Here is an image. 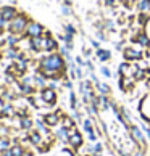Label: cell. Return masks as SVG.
<instances>
[{
    "label": "cell",
    "mask_w": 150,
    "mask_h": 156,
    "mask_svg": "<svg viewBox=\"0 0 150 156\" xmlns=\"http://www.w3.org/2000/svg\"><path fill=\"white\" fill-rule=\"evenodd\" d=\"M29 21H31V18L27 16V13H24V11H20V13L16 15L13 20H11V23H10V31H8V32L16 34V36H21V37H23V34H24L27 24H29Z\"/></svg>",
    "instance_id": "obj_2"
},
{
    "label": "cell",
    "mask_w": 150,
    "mask_h": 156,
    "mask_svg": "<svg viewBox=\"0 0 150 156\" xmlns=\"http://www.w3.org/2000/svg\"><path fill=\"white\" fill-rule=\"evenodd\" d=\"M3 60V50H0V61Z\"/></svg>",
    "instance_id": "obj_46"
},
{
    "label": "cell",
    "mask_w": 150,
    "mask_h": 156,
    "mask_svg": "<svg viewBox=\"0 0 150 156\" xmlns=\"http://www.w3.org/2000/svg\"><path fill=\"white\" fill-rule=\"evenodd\" d=\"M11 145H13V140L10 138V135H7V137H0V151L11 148Z\"/></svg>",
    "instance_id": "obj_27"
},
{
    "label": "cell",
    "mask_w": 150,
    "mask_h": 156,
    "mask_svg": "<svg viewBox=\"0 0 150 156\" xmlns=\"http://www.w3.org/2000/svg\"><path fill=\"white\" fill-rule=\"evenodd\" d=\"M82 68L89 69L90 73H94V71H95V66H94V63L90 61V58H86V61H84V66H82Z\"/></svg>",
    "instance_id": "obj_32"
},
{
    "label": "cell",
    "mask_w": 150,
    "mask_h": 156,
    "mask_svg": "<svg viewBox=\"0 0 150 156\" xmlns=\"http://www.w3.org/2000/svg\"><path fill=\"white\" fill-rule=\"evenodd\" d=\"M55 138L57 140H60L61 143H68V138H70V132L68 129H65L63 126H60L58 130H55Z\"/></svg>",
    "instance_id": "obj_19"
},
{
    "label": "cell",
    "mask_w": 150,
    "mask_h": 156,
    "mask_svg": "<svg viewBox=\"0 0 150 156\" xmlns=\"http://www.w3.org/2000/svg\"><path fill=\"white\" fill-rule=\"evenodd\" d=\"M60 10H61V15H63V16H73V15H74V13H73V7H66V5H61Z\"/></svg>",
    "instance_id": "obj_31"
},
{
    "label": "cell",
    "mask_w": 150,
    "mask_h": 156,
    "mask_svg": "<svg viewBox=\"0 0 150 156\" xmlns=\"http://www.w3.org/2000/svg\"><path fill=\"white\" fill-rule=\"evenodd\" d=\"M82 129L86 130V134H89V132H94V130H95L94 119H90V118H86V119H82Z\"/></svg>",
    "instance_id": "obj_26"
},
{
    "label": "cell",
    "mask_w": 150,
    "mask_h": 156,
    "mask_svg": "<svg viewBox=\"0 0 150 156\" xmlns=\"http://www.w3.org/2000/svg\"><path fill=\"white\" fill-rule=\"evenodd\" d=\"M74 61H76V65H78V66H84L86 58H84V56H76V58H74Z\"/></svg>",
    "instance_id": "obj_38"
},
{
    "label": "cell",
    "mask_w": 150,
    "mask_h": 156,
    "mask_svg": "<svg viewBox=\"0 0 150 156\" xmlns=\"http://www.w3.org/2000/svg\"><path fill=\"white\" fill-rule=\"evenodd\" d=\"M16 116V108L13 103H5L3 106H0V119H8Z\"/></svg>",
    "instance_id": "obj_12"
},
{
    "label": "cell",
    "mask_w": 150,
    "mask_h": 156,
    "mask_svg": "<svg viewBox=\"0 0 150 156\" xmlns=\"http://www.w3.org/2000/svg\"><path fill=\"white\" fill-rule=\"evenodd\" d=\"M100 74L103 77H107V79H110L113 76V73H112V69L108 68V66H100Z\"/></svg>",
    "instance_id": "obj_30"
},
{
    "label": "cell",
    "mask_w": 150,
    "mask_h": 156,
    "mask_svg": "<svg viewBox=\"0 0 150 156\" xmlns=\"http://www.w3.org/2000/svg\"><path fill=\"white\" fill-rule=\"evenodd\" d=\"M39 95L42 97V100L47 103L49 106H55L57 105V100H58V92L50 89V87H44L39 90Z\"/></svg>",
    "instance_id": "obj_7"
},
{
    "label": "cell",
    "mask_w": 150,
    "mask_h": 156,
    "mask_svg": "<svg viewBox=\"0 0 150 156\" xmlns=\"http://www.w3.org/2000/svg\"><path fill=\"white\" fill-rule=\"evenodd\" d=\"M70 132V138H68V143H70L71 150H79L81 147L84 145V137L82 134L76 129V127H73V129L68 130Z\"/></svg>",
    "instance_id": "obj_8"
},
{
    "label": "cell",
    "mask_w": 150,
    "mask_h": 156,
    "mask_svg": "<svg viewBox=\"0 0 150 156\" xmlns=\"http://www.w3.org/2000/svg\"><path fill=\"white\" fill-rule=\"evenodd\" d=\"M29 51L31 53H44V36L29 39Z\"/></svg>",
    "instance_id": "obj_11"
},
{
    "label": "cell",
    "mask_w": 150,
    "mask_h": 156,
    "mask_svg": "<svg viewBox=\"0 0 150 156\" xmlns=\"http://www.w3.org/2000/svg\"><path fill=\"white\" fill-rule=\"evenodd\" d=\"M58 48L60 44L57 37H44V53H55V51H58Z\"/></svg>",
    "instance_id": "obj_10"
},
{
    "label": "cell",
    "mask_w": 150,
    "mask_h": 156,
    "mask_svg": "<svg viewBox=\"0 0 150 156\" xmlns=\"http://www.w3.org/2000/svg\"><path fill=\"white\" fill-rule=\"evenodd\" d=\"M121 53H123V60H124V61H129V63H136L137 60L142 58V48H141L137 44H134V45H126Z\"/></svg>",
    "instance_id": "obj_3"
},
{
    "label": "cell",
    "mask_w": 150,
    "mask_h": 156,
    "mask_svg": "<svg viewBox=\"0 0 150 156\" xmlns=\"http://www.w3.org/2000/svg\"><path fill=\"white\" fill-rule=\"evenodd\" d=\"M47 84H49V79H45L40 73H36V74H34V85H36L37 90L47 87Z\"/></svg>",
    "instance_id": "obj_20"
},
{
    "label": "cell",
    "mask_w": 150,
    "mask_h": 156,
    "mask_svg": "<svg viewBox=\"0 0 150 156\" xmlns=\"http://www.w3.org/2000/svg\"><path fill=\"white\" fill-rule=\"evenodd\" d=\"M144 29H145V32H147V34H148V36H150V21L147 23V26H145V27H144Z\"/></svg>",
    "instance_id": "obj_43"
},
{
    "label": "cell",
    "mask_w": 150,
    "mask_h": 156,
    "mask_svg": "<svg viewBox=\"0 0 150 156\" xmlns=\"http://www.w3.org/2000/svg\"><path fill=\"white\" fill-rule=\"evenodd\" d=\"M47 87H50V89H53V90L58 92V89H60V80H49Z\"/></svg>",
    "instance_id": "obj_33"
},
{
    "label": "cell",
    "mask_w": 150,
    "mask_h": 156,
    "mask_svg": "<svg viewBox=\"0 0 150 156\" xmlns=\"http://www.w3.org/2000/svg\"><path fill=\"white\" fill-rule=\"evenodd\" d=\"M148 21H150V13H145V11H141V13L136 16V23L142 27V29L147 26Z\"/></svg>",
    "instance_id": "obj_23"
},
{
    "label": "cell",
    "mask_w": 150,
    "mask_h": 156,
    "mask_svg": "<svg viewBox=\"0 0 150 156\" xmlns=\"http://www.w3.org/2000/svg\"><path fill=\"white\" fill-rule=\"evenodd\" d=\"M124 47H126V40H124V39L115 44V48H116V50H119V51H123V48H124Z\"/></svg>",
    "instance_id": "obj_36"
},
{
    "label": "cell",
    "mask_w": 150,
    "mask_h": 156,
    "mask_svg": "<svg viewBox=\"0 0 150 156\" xmlns=\"http://www.w3.org/2000/svg\"><path fill=\"white\" fill-rule=\"evenodd\" d=\"M0 7H2V0H0Z\"/></svg>",
    "instance_id": "obj_49"
},
{
    "label": "cell",
    "mask_w": 150,
    "mask_h": 156,
    "mask_svg": "<svg viewBox=\"0 0 150 156\" xmlns=\"http://www.w3.org/2000/svg\"><path fill=\"white\" fill-rule=\"evenodd\" d=\"M63 29H65V32L73 34V36H76V34H78V29H76V26H74L73 23H65V24H63Z\"/></svg>",
    "instance_id": "obj_28"
},
{
    "label": "cell",
    "mask_w": 150,
    "mask_h": 156,
    "mask_svg": "<svg viewBox=\"0 0 150 156\" xmlns=\"http://www.w3.org/2000/svg\"><path fill=\"white\" fill-rule=\"evenodd\" d=\"M42 119H44V122L47 124L49 127H57L60 124V121H61V118L57 114L55 111H52V113H47V114H44L42 116Z\"/></svg>",
    "instance_id": "obj_16"
},
{
    "label": "cell",
    "mask_w": 150,
    "mask_h": 156,
    "mask_svg": "<svg viewBox=\"0 0 150 156\" xmlns=\"http://www.w3.org/2000/svg\"><path fill=\"white\" fill-rule=\"evenodd\" d=\"M63 87L68 89V90H73V80L71 79H65L63 80Z\"/></svg>",
    "instance_id": "obj_37"
},
{
    "label": "cell",
    "mask_w": 150,
    "mask_h": 156,
    "mask_svg": "<svg viewBox=\"0 0 150 156\" xmlns=\"http://www.w3.org/2000/svg\"><path fill=\"white\" fill-rule=\"evenodd\" d=\"M95 37L99 39V42H103V40H107V39H108V36L105 34V31H97Z\"/></svg>",
    "instance_id": "obj_34"
},
{
    "label": "cell",
    "mask_w": 150,
    "mask_h": 156,
    "mask_svg": "<svg viewBox=\"0 0 150 156\" xmlns=\"http://www.w3.org/2000/svg\"><path fill=\"white\" fill-rule=\"evenodd\" d=\"M129 134L132 137V140H134L137 145H139V148L142 150H145V137H144V130L141 129L139 126H136V124H131L129 126Z\"/></svg>",
    "instance_id": "obj_6"
},
{
    "label": "cell",
    "mask_w": 150,
    "mask_h": 156,
    "mask_svg": "<svg viewBox=\"0 0 150 156\" xmlns=\"http://www.w3.org/2000/svg\"><path fill=\"white\" fill-rule=\"evenodd\" d=\"M0 156H13V153H11V150H3V151H0Z\"/></svg>",
    "instance_id": "obj_41"
},
{
    "label": "cell",
    "mask_w": 150,
    "mask_h": 156,
    "mask_svg": "<svg viewBox=\"0 0 150 156\" xmlns=\"http://www.w3.org/2000/svg\"><path fill=\"white\" fill-rule=\"evenodd\" d=\"M95 58L99 60L100 63H108V61H112L113 60V53L110 50H107V48H97L95 50Z\"/></svg>",
    "instance_id": "obj_15"
},
{
    "label": "cell",
    "mask_w": 150,
    "mask_h": 156,
    "mask_svg": "<svg viewBox=\"0 0 150 156\" xmlns=\"http://www.w3.org/2000/svg\"><path fill=\"white\" fill-rule=\"evenodd\" d=\"M82 56L84 58H90L92 56V48H87L86 45H82Z\"/></svg>",
    "instance_id": "obj_35"
},
{
    "label": "cell",
    "mask_w": 150,
    "mask_h": 156,
    "mask_svg": "<svg viewBox=\"0 0 150 156\" xmlns=\"http://www.w3.org/2000/svg\"><path fill=\"white\" fill-rule=\"evenodd\" d=\"M136 10L139 11H145V13H150V0H137V2L134 3Z\"/></svg>",
    "instance_id": "obj_25"
},
{
    "label": "cell",
    "mask_w": 150,
    "mask_h": 156,
    "mask_svg": "<svg viewBox=\"0 0 150 156\" xmlns=\"http://www.w3.org/2000/svg\"><path fill=\"white\" fill-rule=\"evenodd\" d=\"M60 126H63L65 129H73V127H76V121L71 118V114H63L61 116V121H60Z\"/></svg>",
    "instance_id": "obj_21"
},
{
    "label": "cell",
    "mask_w": 150,
    "mask_h": 156,
    "mask_svg": "<svg viewBox=\"0 0 150 156\" xmlns=\"http://www.w3.org/2000/svg\"><path fill=\"white\" fill-rule=\"evenodd\" d=\"M24 156H34V153H32V150H26V153H24Z\"/></svg>",
    "instance_id": "obj_44"
},
{
    "label": "cell",
    "mask_w": 150,
    "mask_h": 156,
    "mask_svg": "<svg viewBox=\"0 0 150 156\" xmlns=\"http://www.w3.org/2000/svg\"><path fill=\"white\" fill-rule=\"evenodd\" d=\"M18 13H20V10L16 8V5H2L0 7V18H3L7 21H11Z\"/></svg>",
    "instance_id": "obj_9"
},
{
    "label": "cell",
    "mask_w": 150,
    "mask_h": 156,
    "mask_svg": "<svg viewBox=\"0 0 150 156\" xmlns=\"http://www.w3.org/2000/svg\"><path fill=\"white\" fill-rule=\"evenodd\" d=\"M18 129L20 130H24V132H29L34 129V119L27 114V116H23L18 118Z\"/></svg>",
    "instance_id": "obj_14"
},
{
    "label": "cell",
    "mask_w": 150,
    "mask_h": 156,
    "mask_svg": "<svg viewBox=\"0 0 150 156\" xmlns=\"http://www.w3.org/2000/svg\"><path fill=\"white\" fill-rule=\"evenodd\" d=\"M47 29V27H44L40 23H37V21H34V20H31L29 21V24H27V27H26V31H24V34H23V37L21 39H32V37H42L44 36V31Z\"/></svg>",
    "instance_id": "obj_4"
},
{
    "label": "cell",
    "mask_w": 150,
    "mask_h": 156,
    "mask_svg": "<svg viewBox=\"0 0 150 156\" xmlns=\"http://www.w3.org/2000/svg\"><path fill=\"white\" fill-rule=\"evenodd\" d=\"M147 61H148V69H150V58H148V60H147Z\"/></svg>",
    "instance_id": "obj_48"
},
{
    "label": "cell",
    "mask_w": 150,
    "mask_h": 156,
    "mask_svg": "<svg viewBox=\"0 0 150 156\" xmlns=\"http://www.w3.org/2000/svg\"><path fill=\"white\" fill-rule=\"evenodd\" d=\"M20 48L18 47H7L3 50V58H7L10 61H16L18 60V56H20Z\"/></svg>",
    "instance_id": "obj_17"
},
{
    "label": "cell",
    "mask_w": 150,
    "mask_h": 156,
    "mask_svg": "<svg viewBox=\"0 0 150 156\" xmlns=\"http://www.w3.org/2000/svg\"><path fill=\"white\" fill-rule=\"evenodd\" d=\"M70 106L71 108H79V103H78V97H76V94L71 90L70 92Z\"/></svg>",
    "instance_id": "obj_29"
},
{
    "label": "cell",
    "mask_w": 150,
    "mask_h": 156,
    "mask_svg": "<svg viewBox=\"0 0 150 156\" xmlns=\"http://www.w3.org/2000/svg\"><path fill=\"white\" fill-rule=\"evenodd\" d=\"M137 111H139L144 122H147L150 126V92L145 94L139 100V108H137Z\"/></svg>",
    "instance_id": "obj_5"
},
{
    "label": "cell",
    "mask_w": 150,
    "mask_h": 156,
    "mask_svg": "<svg viewBox=\"0 0 150 156\" xmlns=\"http://www.w3.org/2000/svg\"><path fill=\"white\" fill-rule=\"evenodd\" d=\"M10 150H11V153H13V156H24V153H26V148H24V145H23L21 142L13 143Z\"/></svg>",
    "instance_id": "obj_24"
},
{
    "label": "cell",
    "mask_w": 150,
    "mask_h": 156,
    "mask_svg": "<svg viewBox=\"0 0 150 156\" xmlns=\"http://www.w3.org/2000/svg\"><path fill=\"white\" fill-rule=\"evenodd\" d=\"M18 3V0H10V5H16Z\"/></svg>",
    "instance_id": "obj_45"
},
{
    "label": "cell",
    "mask_w": 150,
    "mask_h": 156,
    "mask_svg": "<svg viewBox=\"0 0 150 156\" xmlns=\"http://www.w3.org/2000/svg\"><path fill=\"white\" fill-rule=\"evenodd\" d=\"M42 142H44V140H42V134H40L37 129L29 130V143H31V145L37 147V145H40Z\"/></svg>",
    "instance_id": "obj_18"
},
{
    "label": "cell",
    "mask_w": 150,
    "mask_h": 156,
    "mask_svg": "<svg viewBox=\"0 0 150 156\" xmlns=\"http://www.w3.org/2000/svg\"><path fill=\"white\" fill-rule=\"evenodd\" d=\"M134 74V65L129 61H123V63H119L118 65V77L119 76H124V77H128V76H132Z\"/></svg>",
    "instance_id": "obj_13"
},
{
    "label": "cell",
    "mask_w": 150,
    "mask_h": 156,
    "mask_svg": "<svg viewBox=\"0 0 150 156\" xmlns=\"http://www.w3.org/2000/svg\"><path fill=\"white\" fill-rule=\"evenodd\" d=\"M63 5H66V7H73V0H63Z\"/></svg>",
    "instance_id": "obj_42"
},
{
    "label": "cell",
    "mask_w": 150,
    "mask_h": 156,
    "mask_svg": "<svg viewBox=\"0 0 150 156\" xmlns=\"http://www.w3.org/2000/svg\"><path fill=\"white\" fill-rule=\"evenodd\" d=\"M39 63H40V69H52V71H61V69L68 68L66 66V60L58 53H45L39 58Z\"/></svg>",
    "instance_id": "obj_1"
},
{
    "label": "cell",
    "mask_w": 150,
    "mask_h": 156,
    "mask_svg": "<svg viewBox=\"0 0 150 156\" xmlns=\"http://www.w3.org/2000/svg\"><path fill=\"white\" fill-rule=\"evenodd\" d=\"M90 45H92V48H94V50L100 48V42H97V40H94V39L90 40Z\"/></svg>",
    "instance_id": "obj_40"
},
{
    "label": "cell",
    "mask_w": 150,
    "mask_h": 156,
    "mask_svg": "<svg viewBox=\"0 0 150 156\" xmlns=\"http://www.w3.org/2000/svg\"><path fill=\"white\" fill-rule=\"evenodd\" d=\"M97 2H99V3H102V5H103V3H105V0H97Z\"/></svg>",
    "instance_id": "obj_47"
},
{
    "label": "cell",
    "mask_w": 150,
    "mask_h": 156,
    "mask_svg": "<svg viewBox=\"0 0 150 156\" xmlns=\"http://www.w3.org/2000/svg\"><path fill=\"white\" fill-rule=\"evenodd\" d=\"M94 87H95V92L99 95H112V87L105 82H99V84H95Z\"/></svg>",
    "instance_id": "obj_22"
},
{
    "label": "cell",
    "mask_w": 150,
    "mask_h": 156,
    "mask_svg": "<svg viewBox=\"0 0 150 156\" xmlns=\"http://www.w3.org/2000/svg\"><path fill=\"white\" fill-rule=\"evenodd\" d=\"M131 156H144V150H142V148H136L134 151H132Z\"/></svg>",
    "instance_id": "obj_39"
}]
</instances>
